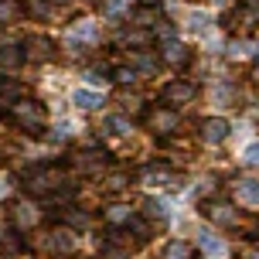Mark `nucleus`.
Wrapping results in <instances>:
<instances>
[{
	"instance_id": "nucleus-1",
	"label": "nucleus",
	"mask_w": 259,
	"mask_h": 259,
	"mask_svg": "<svg viewBox=\"0 0 259 259\" xmlns=\"http://www.w3.org/2000/svg\"><path fill=\"white\" fill-rule=\"evenodd\" d=\"M24 188L31 194H58L65 188V178L58 174V170H48V167H38V170H31L24 178Z\"/></svg>"
},
{
	"instance_id": "nucleus-2",
	"label": "nucleus",
	"mask_w": 259,
	"mask_h": 259,
	"mask_svg": "<svg viewBox=\"0 0 259 259\" xmlns=\"http://www.w3.org/2000/svg\"><path fill=\"white\" fill-rule=\"evenodd\" d=\"M14 119L21 123V130H27V133H41L45 130V109H41L34 99H21V103H14Z\"/></svg>"
},
{
	"instance_id": "nucleus-3",
	"label": "nucleus",
	"mask_w": 259,
	"mask_h": 259,
	"mask_svg": "<svg viewBox=\"0 0 259 259\" xmlns=\"http://www.w3.org/2000/svg\"><path fill=\"white\" fill-rule=\"evenodd\" d=\"M194 82H184V78H174V82H167L164 89H160V103H167L170 109L174 106H184V103H191L194 99Z\"/></svg>"
},
{
	"instance_id": "nucleus-4",
	"label": "nucleus",
	"mask_w": 259,
	"mask_h": 259,
	"mask_svg": "<svg viewBox=\"0 0 259 259\" xmlns=\"http://www.w3.org/2000/svg\"><path fill=\"white\" fill-rule=\"evenodd\" d=\"M75 229H68V225H58V229H52L48 232V249L52 252H62V256H68V252H75Z\"/></svg>"
},
{
	"instance_id": "nucleus-5",
	"label": "nucleus",
	"mask_w": 259,
	"mask_h": 259,
	"mask_svg": "<svg viewBox=\"0 0 259 259\" xmlns=\"http://www.w3.org/2000/svg\"><path fill=\"white\" fill-rule=\"evenodd\" d=\"M41 222V208L34 205V201H17L14 205V225L24 232V229H31V225H38Z\"/></svg>"
},
{
	"instance_id": "nucleus-6",
	"label": "nucleus",
	"mask_w": 259,
	"mask_h": 259,
	"mask_svg": "<svg viewBox=\"0 0 259 259\" xmlns=\"http://www.w3.org/2000/svg\"><path fill=\"white\" fill-rule=\"evenodd\" d=\"M205 215L211 222H219V225H235L239 222V215H235V208L229 205V201H205Z\"/></svg>"
},
{
	"instance_id": "nucleus-7",
	"label": "nucleus",
	"mask_w": 259,
	"mask_h": 259,
	"mask_svg": "<svg viewBox=\"0 0 259 259\" xmlns=\"http://www.w3.org/2000/svg\"><path fill=\"white\" fill-rule=\"evenodd\" d=\"M235 194H239L242 205L259 208V181L256 178H239V181H235Z\"/></svg>"
},
{
	"instance_id": "nucleus-8",
	"label": "nucleus",
	"mask_w": 259,
	"mask_h": 259,
	"mask_svg": "<svg viewBox=\"0 0 259 259\" xmlns=\"http://www.w3.org/2000/svg\"><path fill=\"white\" fill-rule=\"evenodd\" d=\"M225 137H229V123H225V119H205V123H201V140L205 143H222L225 140Z\"/></svg>"
},
{
	"instance_id": "nucleus-9",
	"label": "nucleus",
	"mask_w": 259,
	"mask_h": 259,
	"mask_svg": "<svg viewBox=\"0 0 259 259\" xmlns=\"http://www.w3.org/2000/svg\"><path fill=\"white\" fill-rule=\"evenodd\" d=\"M150 126L157 133H174L178 130V113L174 109H157V113H150Z\"/></svg>"
},
{
	"instance_id": "nucleus-10",
	"label": "nucleus",
	"mask_w": 259,
	"mask_h": 259,
	"mask_svg": "<svg viewBox=\"0 0 259 259\" xmlns=\"http://www.w3.org/2000/svg\"><path fill=\"white\" fill-rule=\"evenodd\" d=\"M82 41H89V45L96 41V24H92V21H82V24L68 34V45H72L75 52H82Z\"/></svg>"
},
{
	"instance_id": "nucleus-11",
	"label": "nucleus",
	"mask_w": 259,
	"mask_h": 259,
	"mask_svg": "<svg viewBox=\"0 0 259 259\" xmlns=\"http://www.w3.org/2000/svg\"><path fill=\"white\" fill-rule=\"evenodd\" d=\"M75 167L78 170H103L106 167V154L103 150H85V154L75 157Z\"/></svg>"
},
{
	"instance_id": "nucleus-12",
	"label": "nucleus",
	"mask_w": 259,
	"mask_h": 259,
	"mask_svg": "<svg viewBox=\"0 0 259 259\" xmlns=\"http://www.w3.org/2000/svg\"><path fill=\"white\" fill-rule=\"evenodd\" d=\"M160 58H164L167 65H184V62H188V48L178 45V41H167V45L160 48Z\"/></svg>"
},
{
	"instance_id": "nucleus-13",
	"label": "nucleus",
	"mask_w": 259,
	"mask_h": 259,
	"mask_svg": "<svg viewBox=\"0 0 259 259\" xmlns=\"http://www.w3.org/2000/svg\"><path fill=\"white\" fill-rule=\"evenodd\" d=\"M55 45L48 38H27V58H52Z\"/></svg>"
},
{
	"instance_id": "nucleus-14",
	"label": "nucleus",
	"mask_w": 259,
	"mask_h": 259,
	"mask_svg": "<svg viewBox=\"0 0 259 259\" xmlns=\"http://www.w3.org/2000/svg\"><path fill=\"white\" fill-rule=\"evenodd\" d=\"M27 58V48L21 45H0V65H21Z\"/></svg>"
},
{
	"instance_id": "nucleus-15",
	"label": "nucleus",
	"mask_w": 259,
	"mask_h": 259,
	"mask_svg": "<svg viewBox=\"0 0 259 259\" xmlns=\"http://www.w3.org/2000/svg\"><path fill=\"white\" fill-rule=\"evenodd\" d=\"M72 103H75L78 109H96V106L103 103V96H96L92 89H75L72 92Z\"/></svg>"
},
{
	"instance_id": "nucleus-16",
	"label": "nucleus",
	"mask_w": 259,
	"mask_h": 259,
	"mask_svg": "<svg viewBox=\"0 0 259 259\" xmlns=\"http://www.w3.org/2000/svg\"><path fill=\"white\" fill-rule=\"evenodd\" d=\"M24 11L34 17V21H48L52 17V4L48 0H24Z\"/></svg>"
},
{
	"instance_id": "nucleus-17",
	"label": "nucleus",
	"mask_w": 259,
	"mask_h": 259,
	"mask_svg": "<svg viewBox=\"0 0 259 259\" xmlns=\"http://www.w3.org/2000/svg\"><path fill=\"white\" fill-rule=\"evenodd\" d=\"M147 215H150L154 222H167L170 219L167 201H164V198H150V201H147Z\"/></svg>"
},
{
	"instance_id": "nucleus-18",
	"label": "nucleus",
	"mask_w": 259,
	"mask_h": 259,
	"mask_svg": "<svg viewBox=\"0 0 259 259\" xmlns=\"http://www.w3.org/2000/svg\"><path fill=\"white\" fill-rule=\"evenodd\" d=\"M198 239H201V249H205L208 256H225V246H222V239H219V235H211V232H201Z\"/></svg>"
},
{
	"instance_id": "nucleus-19",
	"label": "nucleus",
	"mask_w": 259,
	"mask_h": 259,
	"mask_svg": "<svg viewBox=\"0 0 259 259\" xmlns=\"http://www.w3.org/2000/svg\"><path fill=\"white\" fill-rule=\"evenodd\" d=\"M143 181H147V184H164V181H170V170H167V167H157V164H150V167L143 170Z\"/></svg>"
},
{
	"instance_id": "nucleus-20",
	"label": "nucleus",
	"mask_w": 259,
	"mask_h": 259,
	"mask_svg": "<svg viewBox=\"0 0 259 259\" xmlns=\"http://www.w3.org/2000/svg\"><path fill=\"white\" fill-rule=\"evenodd\" d=\"M106 219L113 222V225H123V222H133V215H130V208L126 205H113V208H106Z\"/></svg>"
},
{
	"instance_id": "nucleus-21",
	"label": "nucleus",
	"mask_w": 259,
	"mask_h": 259,
	"mask_svg": "<svg viewBox=\"0 0 259 259\" xmlns=\"http://www.w3.org/2000/svg\"><path fill=\"white\" fill-rule=\"evenodd\" d=\"M191 256V246L184 242V239H178V242H170L167 252H164V259H188Z\"/></svg>"
},
{
	"instance_id": "nucleus-22",
	"label": "nucleus",
	"mask_w": 259,
	"mask_h": 259,
	"mask_svg": "<svg viewBox=\"0 0 259 259\" xmlns=\"http://www.w3.org/2000/svg\"><path fill=\"white\" fill-rule=\"evenodd\" d=\"M103 130H106V133H130V123L123 116H109L103 123Z\"/></svg>"
},
{
	"instance_id": "nucleus-23",
	"label": "nucleus",
	"mask_w": 259,
	"mask_h": 259,
	"mask_svg": "<svg viewBox=\"0 0 259 259\" xmlns=\"http://www.w3.org/2000/svg\"><path fill=\"white\" fill-rule=\"evenodd\" d=\"M0 99H14V103H21V85H17V82H0Z\"/></svg>"
},
{
	"instance_id": "nucleus-24",
	"label": "nucleus",
	"mask_w": 259,
	"mask_h": 259,
	"mask_svg": "<svg viewBox=\"0 0 259 259\" xmlns=\"http://www.w3.org/2000/svg\"><path fill=\"white\" fill-rule=\"evenodd\" d=\"M126 184H130L126 174H109V178H106V191H123Z\"/></svg>"
},
{
	"instance_id": "nucleus-25",
	"label": "nucleus",
	"mask_w": 259,
	"mask_h": 259,
	"mask_svg": "<svg viewBox=\"0 0 259 259\" xmlns=\"http://www.w3.org/2000/svg\"><path fill=\"white\" fill-rule=\"evenodd\" d=\"M85 78H89V82H106V78H109V68H106V65H96V68L85 72Z\"/></svg>"
},
{
	"instance_id": "nucleus-26",
	"label": "nucleus",
	"mask_w": 259,
	"mask_h": 259,
	"mask_svg": "<svg viewBox=\"0 0 259 259\" xmlns=\"http://www.w3.org/2000/svg\"><path fill=\"white\" fill-rule=\"evenodd\" d=\"M116 82H123V85H126V82H133V78H137V68H133V65H123V68H116Z\"/></svg>"
},
{
	"instance_id": "nucleus-27",
	"label": "nucleus",
	"mask_w": 259,
	"mask_h": 259,
	"mask_svg": "<svg viewBox=\"0 0 259 259\" xmlns=\"http://www.w3.org/2000/svg\"><path fill=\"white\" fill-rule=\"evenodd\" d=\"M242 160H246L249 167H259V143H249L246 154H242Z\"/></svg>"
},
{
	"instance_id": "nucleus-28",
	"label": "nucleus",
	"mask_w": 259,
	"mask_h": 259,
	"mask_svg": "<svg viewBox=\"0 0 259 259\" xmlns=\"http://www.w3.org/2000/svg\"><path fill=\"white\" fill-rule=\"evenodd\" d=\"M143 99L140 96H123V109H126V113H143Z\"/></svg>"
},
{
	"instance_id": "nucleus-29",
	"label": "nucleus",
	"mask_w": 259,
	"mask_h": 259,
	"mask_svg": "<svg viewBox=\"0 0 259 259\" xmlns=\"http://www.w3.org/2000/svg\"><path fill=\"white\" fill-rule=\"evenodd\" d=\"M133 68H137V72H154V68H157V62L150 58V55H140V58L133 62Z\"/></svg>"
},
{
	"instance_id": "nucleus-30",
	"label": "nucleus",
	"mask_w": 259,
	"mask_h": 259,
	"mask_svg": "<svg viewBox=\"0 0 259 259\" xmlns=\"http://www.w3.org/2000/svg\"><path fill=\"white\" fill-rule=\"evenodd\" d=\"M14 14H17V7H14V4H7V0H0V24H7Z\"/></svg>"
},
{
	"instance_id": "nucleus-31",
	"label": "nucleus",
	"mask_w": 259,
	"mask_h": 259,
	"mask_svg": "<svg viewBox=\"0 0 259 259\" xmlns=\"http://www.w3.org/2000/svg\"><path fill=\"white\" fill-rule=\"evenodd\" d=\"M154 17L157 14L150 11V7H140V11H137V24H154Z\"/></svg>"
},
{
	"instance_id": "nucleus-32",
	"label": "nucleus",
	"mask_w": 259,
	"mask_h": 259,
	"mask_svg": "<svg viewBox=\"0 0 259 259\" xmlns=\"http://www.w3.org/2000/svg\"><path fill=\"white\" fill-rule=\"evenodd\" d=\"M229 55H232V58H242V55H249V45H246V41H232Z\"/></svg>"
},
{
	"instance_id": "nucleus-33",
	"label": "nucleus",
	"mask_w": 259,
	"mask_h": 259,
	"mask_svg": "<svg viewBox=\"0 0 259 259\" xmlns=\"http://www.w3.org/2000/svg\"><path fill=\"white\" fill-rule=\"evenodd\" d=\"M123 41H126V45H147V34L133 31V34H123Z\"/></svg>"
},
{
	"instance_id": "nucleus-34",
	"label": "nucleus",
	"mask_w": 259,
	"mask_h": 259,
	"mask_svg": "<svg viewBox=\"0 0 259 259\" xmlns=\"http://www.w3.org/2000/svg\"><path fill=\"white\" fill-rule=\"evenodd\" d=\"M103 259H130V256H126V249H113V246H109L103 252Z\"/></svg>"
},
{
	"instance_id": "nucleus-35",
	"label": "nucleus",
	"mask_w": 259,
	"mask_h": 259,
	"mask_svg": "<svg viewBox=\"0 0 259 259\" xmlns=\"http://www.w3.org/2000/svg\"><path fill=\"white\" fill-rule=\"evenodd\" d=\"M205 21H208L205 14H198V11H194V14H191V31H201V27H205Z\"/></svg>"
},
{
	"instance_id": "nucleus-36",
	"label": "nucleus",
	"mask_w": 259,
	"mask_h": 259,
	"mask_svg": "<svg viewBox=\"0 0 259 259\" xmlns=\"http://www.w3.org/2000/svg\"><path fill=\"white\" fill-rule=\"evenodd\" d=\"M246 259H259V249H249V252H246Z\"/></svg>"
},
{
	"instance_id": "nucleus-37",
	"label": "nucleus",
	"mask_w": 259,
	"mask_h": 259,
	"mask_svg": "<svg viewBox=\"0 0 259 259\" xmlns=\"http://www.w3.org/2000/svg\"><path fill=\"white\" fill-rule=\"evenodd\" d=\"M215 4H222V0H215Z\"/></svg>"
}]
</instances>
